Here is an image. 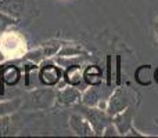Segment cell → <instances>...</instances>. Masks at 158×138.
Listing matches in <instances>:
<instances>
[{
    "instance_id": "6da1fadb",
    "label": "cell",
    "mask_w": 158,
    "mask_h": 138,
    "mask_svg": "<svg viewBox=\"0 0 158 138\" xmlns=\"http://www.w3.org/2000/svg\"><path fill=\"white\" fill-rule=\"evenodd\" d=\"M57 101V91L52 89H36L31 91L25 98V104L22 106L31 111H39V109H47Z\"/></svg>"
},
{
    "instance_id": "7a4b0ae2",
    "label": "cell",
    "mask_w": 158,
    "mask_h": 138,
    "mask_svg": "<svg viewBox=\"0 0 158 138\" xmlns=\"http://www.w3.org/2000/svg\"><path fill=\"white\" fill-rule=\"evenodd\" d=\"M79 113L86 117L94 131V136H103L104 128L112 123V117L107 113V111H103L97 106H86L82 104V106H79Z\"/></svg>"
},
{
    "instance_id": "3957f363",
    "label": "cell",
    "mask_w": 158,
    "mask_h": 138,
    "mask_svg": "<svg viewBox=\"0 0 158 138\" xmlns=\"http://www.w3.org/2000/svg\"><path fill=\"white\" fill-rule=\"evenodd\" d=\"M135 102V93L128 87H117L114 89L112 94L108 98V106L107 113L110 116H115L117 113L122 112L128 106H131Z\"/></svg>"
},
{
    "instance_id": "277c9868",
    "label": "cell",
    "mask_w": 158,
    "mask_h": 138,
    "mask_svg": "<svg viewBox=\"0 0 158 138\" xmlns=\"http://www.w3.org/2000/svg\"><path fill=\"white\" fill-rule=\"evenodd\" d=\"M114 89L108 83H101L97 86H89L82 94V104L86 106H97V104L103 100H108Z\"/></svg>"
},
{
    "instance_id": "5b68a950",
    "label": "cell",
    "mask_w": 158,
    "mask_h": 138,
    "mask_svg": "<svg viewBox=\"0 0 158 138\" xmlns=\"http://www.w3.org/2000/svg\"><path fill=\"white\" fill-rule=\"evenodd\" d=\"M63 72L58 66H56L54 64H46L42 66L40 72H39V80L43 86L47 87H53L56 84H58V81L61 80Z\"/></svg>"
},
{
    "instance_id": "8992f818",
    "label": "cell",
    "mask_w": 158,
    "mask_h": 138,
    "mask_svg": "<svg viewBox=\"0 0 158 138\" xmlns=\"http://www.w3.org/2000/svg\"><path fill=\"white\" fill-rule=\"evenodd\" d=\"M69 127L79 137H90L94 136L92 126L86 120V117L81 113H72L69 116Z\"/></svg>"
},
{
    "instance_id": "52a82bcc",
    "label": "cell",
    "mask_w": 158,
    "mask_h": 138,
    "mask_svg": "<svg viewBox=\"0 0 158 138\" xmlns=\"http://www.w3.org/2000/svg\"><path fill=\"white\" fill-rule=\"evenodd\" d=\"M132 122H133V108H132V105L123 109L119 113H117L115 116H112V123L118 128L121 136H125L131 130V127H133Z\"/></svg>"
},
{
    "instance_id": "ba28073f",
    "label": "cell",
    "mask_w": 158,
    "mask_h": 138,
    "mask_svg": "<svg viewBox=\"0 0 158 138\" xmlns=\"http://www.w3.org/2000/svg\"><path fill=\"white\" fill-rule=\"evenodd\" d=\"M64 80L68 86L78 87L81 91L86 89L87 84L83 80V70H82V65H71L65 68L64 72Z\"/></svg>"
},
{
    "instance_id": "9c48e42d",
    "label": "cell",
    "mask_w": 158,
    "mask_h": 138,
    "mask_svg": "<svg viewBox=\"0 0 158 138\" xmlns=\"http://www.w3.org/2000/svg\"><path fill=\"white\" fill-rule=\"evenodd\" d=\"M25 8L27 0H0V11L15 19L24 15Z\"/></svg>"
},
{
    "instance_id": "30bf717a",
    "label": "cell",
    "mask_w": 158,
    "mask_h": 138,
    "mask_svg": "<svg viewBox=\"0 0 158 138\" xmlns=\"http://www.w3.org/2000/svg\"><path fill=\"white\" fill-rule=\"evenodd\" d=\"M82 98V93L78 87L74 86H68L65 89L57 91V101L63 105H74L81 101Z\"/></svg>"
},
{
    "instance_id": "8fae6325",
    "label": "cell",
    "mask_w": 158,
    "mask_h": 138,
    "mask_svg": "<svg viewBox=\"0 0 158 138\" xmlns=\"http://www.w3.org/2000/svg\"><path fill=\"white\" fill-rule=\"evenodd\" d=\"M103 72L97 65H89L83 70V80L87 86H97L103 83Z\"/></svg>"
},
{
    "instance_id": "7c38bea8",
    "label": "cell",
    "mask_w": 158,
    "mask_h": 138,
    "mask_svg": "<svg viewBox=\"0 0 158 138\" xmlns=\"http://www.w3.org/2000/svg\"><path fill=\"white\" fill-rule=\"evenodd\" d=\"M0 77L8 86H14V84L18 83L19 77H21V73L19 69L14 65H4L3 68H0Z\"/></svg>"
},
{
    "instance_id": "4fadbf2b",
    "label": "cell",
    "mask_w": 158,
    "mask_h": 138,
    "mask_svg": "<svg viewBox=\"0 0 158 138\" xmlns=\"http://www.w3.org/2000/svg\"><path fill=\"white\" fill-rule=\"evenodd\" d=\"M135 80L140 86H148L154 80V70L151 65H140L135 70Z\"/></svg>"
},
{
    "instance_id": "5bb4252c",
    "label": "cell",
    "mask_w": 158,
    "mask_h": 138,
    "mask_svg": "<svg viewBox=\"0 0 158 138\" xmlns=\"http://www.w3.org/2000/svg\"><path fill=\"white\" fill-rule=\"evenodd\" d=\"M22 106V100L21 98H11L8 101H2L0 100V117L10 115L13 112L18 111Z\"/></svg>"
},
{
    "instance_id": "9a60e30c",
    "label": "cell",
    "mask_w": 158,
    "mask_h": 138,
    "mask_svg": "<svg viewBox=\"0 0 158 138\" xmlns=\"http://www.w3.org/2000/svg\"><path fill=\"white\" fill-rule=\"evenodd\" d=\"M89 60V57L85 54L81 55H72V57H57L56 58V64L64 68H68L71 65H82Z\"/></svg>"
},
{
    "instance_id": "2e32d148",
    "label": "cell",
    "mask_w": 158,
    "mask_h": 138,
    "mask_svg": "<svg viewBox=\"0 0 158 138\" xmlns=\"http://www.w3.org/2000/svg\"><path fill=\"white\" fill-rule=\"evenodd\" d=\"M81 54H83L82 49L75 46V44L64 46L63 49H60V51H58V57H72V55H81Z\"/></svg>"
},
{
    "instance_id": "e0dca14e",
    "label": "cell",
    "mask_w": 158,
    "mask_h": 138,
    "mask_svg": "<svg viewBox=\"0 0 158 138\" xmlns=\"http://www.w3.org/2000/svg\"><path fill=\"white\" fill-rule=\"evenodd\" d=\"M60 47H61V44H60V41H57V43H44L43 46L40 47L42 50H43V54H44V57L46 58H50V57H53V55H56L58 51H60Z\"/></svg>"
},
{
    "instance_id": "ac0fdd59",
    "label": "cell",
    "mask_w": 158,
    "mask_h": 138,
    "mask_svg": "<svg viewBox=\"0 0 158 138\" xmlns=\"http://www.w3.org/2000/svg\"><path fill=\"white\" fill-rule=\"evenodd\" d=\"M15 24V18L4 14L3 11H0V32H4L6 29H8L10 26Z\"/></svg>"
},
{
    "instance_id": "d6986e66",
    "label": "cell",
    "mask_w": 158,
    "mask_h": 138,
    "mask_svg": "<svg viewBox=\"0 0 158 138\" xmlns=\"http://www.w3.org/2000/svg\"><path fill=\"white\" fill-rule=\"evenodd\" d=\"M25 58H27L28 61H32L33 64H38V62H40V61H43L46 57H44V54H43V50L38 49V50H35V51L28 53V54L25 55Z\"/></svg>"
},
{
    "instance_id": "ffe728a7",
    "label": "cell",
    "mask_w": 158,
    "mask_h": 138,
    "mask_svg": "<svg viewBox=\"0 0 158 138\" xmlns=\"http://www.w3.org/2000/svg\"><path fill=\"white\" fill-rule=\"evenodd\" d=\"M103 136L104 137H118V136H121V134H119V131H118V128L115 127L114 123H110V124L104 128Z\"/></svg>"
},
{
    "instance_id": "44dd1931",
    "label": "cell",
    "mask_w": 158,
    "mask_h": 138,
    "mask_svg": "<svg viewBox=\"0 0 158 138\" xmlns=\"http://www.w3.org/2000/svg\"><path fill=\"white\" fill-rule=\"evenodd\" d=\"M8 126H10V117H8V115L0 117V136H4L7 133Z\"/></svg>"
},
{
    "instance_id": "7402d4cb",
    "label": "cell",
    "mask_w": 158,
    "mask_h": 138,
    "mask_svg": "<svg viewBox=\"0 0 158 138\" xmlns=\"http://www.w3.org/2000/svg\"><path fill=\"white\" fill-rule=\"evenodd\" d=\"M125 136H126V137H146L144 134H142L139 130H136L135 127H131V130H129L128 133L125 134Z\"/></svg>"
},
{
    "instance_id": "603a6c76",
    "label": "cell",
    "mask_w": 158,
    "mask_h": 138,
    "mask_svg": "<svg viewBox=\"0 0 158 138\" xmlns=\"http://www.w3.org/2000/svg\"><path fill=\"white\" fill-rule=\"evenodd\" d=\"M3 94H4V89H3V86H2V77H0V98L3 97Z\"/></svg>"
},
{
    "instance_id": "cb8c5ba5",
    "label": "cell",
    "mask_w": 158,
    "mask_h": 138,
    "mask_svg": "<svg viewBox=\"0 0 158 138\" xmlns=\"http://www.w3.org/2000/svg\"><path fill=\"white\" fill-rule=\"evenodd\" d=\"M154 80H156L157 83H158V68L154 70Z\"/></svg>"
},
{
    "instance_id": "d4e9b609",
    "label": "cell",
    "mask_w": 158,
    "mask_h": 138,
    "mask_svg": "<svg viewBox=\"0 0 158 138\" xmlns=\"http://www.w3.org/2000/svg\"><path fill=\"white\" fill-rule=\"evenodd\" d=\"M4 60V55H3V53H2V50H0V62Z\"/></svg>"
},
{
    "instance_id": "484cf974",
    "label": "cell",
    "mask_w": 158,
    "mask_h": 138,
    "mask_svg": "<svg viewBox=\"0 0 158 138\" xmlns=\"http://www.w3.org/2000/svg\"><path fill=\"white\" fill-rule=\"evenodd\" d=\"M157 37H158V25H157Z\"/></svg>"
}]
</instances>
